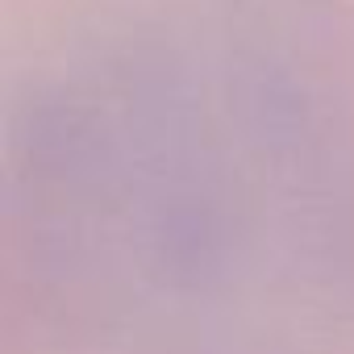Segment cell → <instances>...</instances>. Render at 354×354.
<instances>
[{"instance_id": "1", "label": "cell", "mask_w": 354, "mask_h": 354, "mask_svg": "<svg viewBox=\"0 0 354 354\" xmlns=\"http://www.w3.org/2000/svg\"><path fill=\"white\" fill-rule=\"evenodd\" d=\"M254 0H184L34 104L17 213L100 354H329L354 321V129Z\"/></svg>"}]
</instances>
